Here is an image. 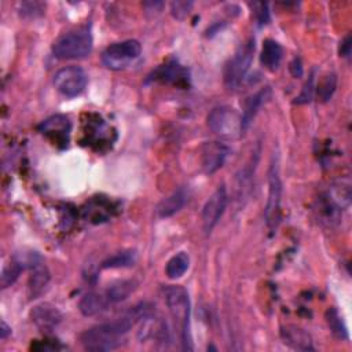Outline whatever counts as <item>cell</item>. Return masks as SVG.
Here are the masks:
<instances>
[{"label": "cell", "instance_id": "obj_16", "mask_svg": "<svg viewBox=\"0 0 352 352\" xmlns=\"http://www.w3.org/2000/svg\"><path fill=\"white\" fill-rule=\"evenodd\" d=\"M271 96V88L270 87H264L260 91H257L256 94H253L252 96H249L245 102V107L243 111L241 114L242 117V126L243 131L250 125V122L253 121V118L256 117L257 111L260 110V107L270 99Z\"/></svg>", "mask_w": 352, "mask_h": 352}, {"label": "cell", "instance_id": "obj_23", "mask_svg": "<svg viewBox=\"0 0 352 352\" xmlns=\"http://www.w3.org/2000/svg\"><path fill=\"white\" fill-rule=\"evenodd\" d=\"M138 256L135 250H122L118 252L109 258H106L102 263V268H124V267H131L136 263Z\"/></svg>", "mask_w": 352, "mask_h": 352}, {"label": "cell", "instance_id": "obj_10", "mask_svg": "<svg viewBox=\"0 0 352 352\" xmlns=\"http://www.w3.org/2000/svg\"><path fill=\"white\" fill-rule=\"evenodd\" d=\"M228 155V148L220 142H206L201 148V166L206 175L217 172Z\"/></svg>", "mask_w": 352, "mask_h": 352}, {"label": "cell", "instance_id": "obj_6", "mask_svg": "<svg viewBox=\"0 0 352 352\" xmlns=\"http://www.w3.org/2000/svg\"><path fill=\"white\" fill-rule=\"evenodd\" d=\"M142 52L138 40L117 41L106 47L102 52V63L110 70H122L133 63Z\"/></svg>", "mask_w": 352, "mask_h": 352}, {"label": "cell", "instance_id": "obj_11", "mask_svg": "<svg viewBox=\"0 0 352 352\" xmlns=\"http://www.w3.org/2000/svg\"><path fill=\"white\" fill-rule=\"evenodd\" d=\"M70 121L65 116H52L41 122L38 126L40 132L45 135L48 139L54 142V144H67L69 142V133H70Z\"/></svg>", "mask_w": 352, "mask_h": 352}, {"label": "cell", "instance_id": "obj_26", "mask_svg": "<svg viewBox=\"0 0 352 352\" xmlns=\"http://www.w3.org/2000/svg\"><path fill=\"white\" fill-rule=\"evenodd\" d=\"M21 271H23V267L18 261L11 258V263L7 267L3 268V272H1V276H0L1 287L6 289V287L14 285L15 280L18 279Z\"/></svg>", "mask_w": 352, "mask_h": 352}, {"label": "cell", "instance_id": "obj_30", "mask_svg": "<svg viewBox=\"0 0 352 352\" xmlns=\"http://www.w3.org/2000/svg\"><path fill=\"white\" fill-rule=\"evenodd\" d=\"M312 96H314V78L311 77V78L307 81V84L304 85V88H302V91H301L300 96L297 98L296 103H298V104H300V103L311 102Z\"/></svg>", "mask_w": 352, "mask_h": 352}, {"label": "cell", "instance_id": "obj_25", "mask_svg": "<svg viewBox=\"0 0 352 352\" xmlns=\"http://www.w3.org/2000/svg\"><path fill=\"white\" fill-rule=\"evenodd\" d=\"M337 85V77L334 73H327L322 77V80L318 84V96L322 102H326L331 98L333 92L336 91Z\"/></svg>", "mask_w": 352, "mask_h": 352}, {"label": "cell", "instance_id": "obj_28", "mask_svg": "<svg viewBox=\"0 0 352 352\" xmlns=\"http://www.w3.org/2000/svg\"><path fill=\"white\" fill-rule=\"evenodd\" d=\"M44 11V6L37 1H29V3H22L21 4V16L23 18H36L40 16Z\"/></svg>", "mask_w": 352, "mask_h": 352}, {"label": "cell", "instance_id": "obj_7", "mask_svg": "<svg viewBox=\"0 0 352 352\" xmlns=\"http://www.w3.org/2000/svg\"><path fill=\"white\" fill-rule=\"evenodd\" d=\"M280 201H282V182L279 176L278 161L272 160L268 170V198L265 205V224L274 232L280 221Z\"/></svg>", "mask_w": 352, "mask_h": 352}, {"label": "cell", "instance_id": "obj_32", "mask_svg": "<svg viewBox=\"0 0 352 352\" xmlns=\"http://www.w3.org/2000/svg\"><path fill=\"white\" fill-rule=\"evenodd\" d=\"M290 72L294 77H300L302 74V66H301V59L294 58L293 62L290 63Z\"/></svg>", "mask_w": 352, "mask_h": 352}, {"label": "cell", "instance_id": "obj_20", "mask_svg": "<svg viewBox=\"0 0 352 352\" xmlns=\"http://www.w3.org/2000/svg\"><path fill=\"white\" fill-rule=\"evenodd\" d=\"M136 289V282L132 279H120L107 286L104 290L107 298L110 300L111 304L120 302L126 300Z\"/></svg>", "mask_w": 352, "mask_h": 352}, {"label": "cell", "instance_id": "obj_33", "mask_svg": "<svg viewBox=\"0 0 352 352\" xmlns=\"http://www.w3.org/2000/svg\"><path fill=\"white\" fill-rule=\"evenodd\" d=\"M8 334H11V329H10V327L6 324V322L3 320V322H1V330H0V336H1V338L4 340V338H7V336H8Z\"/></svg>", "mask_w": 352, "mask_h": 352}, {"label": "cell", "instance_id": "obj_9", "mask_svg": "<svg viewBox=\"0 0 352 352\" xmlns=\"http://www.w3.org/2000/svg\"><path fill=\"white\" fill-rule=\"evenodd\" d=\"M228 202V195L226 187L221 184L219 186L213 194L208 198L202 208V227L205 234H210L212 230L216 227L219 220L221 219Z\"/></svg>", "mask_w": 352, "mask_h": 352}, {"label": "cell", "instance_id": "obj_3", "mask_svg": "<svg viewBox=\"0 0 352 352\" xmlns=\"http://www.w3.org/2000/svg\"><path fill=\"white\" fill-rule=\"evenodd\" d=\"M92 51V36L88 29H78L59 36L52 44V52L59 59H81Z\"/></svg>", "mask_w": 352, "mask_h": 352}, {"label": "cell", "instance_id": "obj_12", "mask_svg": "<svg viewBox=\"0 0 352 352\" xmlns=\"http://www.w3.org/2000/svg\"><path fill=\"white\" fill-rule=\"evenodd\" d=\"M30 319L38 330L51 331L60 323L62 314L55 305L50 302H41L33 307L30 311Z\"/></svg>", "mask_w": 352, "mask_h": 352}, {"label": "cell", "instance_id": "obj_24", "mask_svg": "<svg viewBox=\"0 0 352 352\" xmlns=\"http://www.w3.org/2000/svg\"><path fill=\"white\" fill-rule=\"evenodd\" d=\"M326 322L327 326L330 329V331L340 340H348V330L346 326L341 318V315L338 314L337 308L331 307L326 311Z\"/></svg>", "mask_w": 352, "mask_h": 352}, {"label": "cell", "instance_id": "obj_15", "mask_svg": "<svg viewBox=\"0 0 352 352\" xmlns=\"http://www.w3.org/2000/svg\"><path fill=\"white\" fill-rule=\"evenodd\" d=\"M187 199H188V192L186 191L184 187L175 190L172 194H169L168 197H165L164 199L160 201V204L157 205V209H155L157 216L161 219L173 216L186 205Z\"/></svg>", "mask_w": 352, "mask_h": 352}, {"label": "cell", "instance_id": "obj_21", "mask_svg": "<svg viewBox=\"0 0 352 352\" xmlns=\"http://www.w3.org/2000/svg\"><path fill=\"white\" fill-rule=\"evenodd\" d=\"M154 76L158 80H162V81H166V82H175V84H180L182 81L187 80L186 69H183L180 65H177L175 62L161 66L154 73Z\"/></svg>", "mask_w": 352, "mask_h": 352}, {"label": "cell", "instance_id": "obj_19", "mask_svg": "<svg viewBox=\"0 0 352 352\" xmlns=\"http://www.w3.org/2000/svg\"><path fill=\"white\" fill-rule=\"evenodd\" d=\"M283 50L280 44L272 38H265L263 41L260 62L268 70H276L280 65Z\"/></svg>", "mask_w": 352, "mask_h": 352}, {"label": "cell", "instance_id": "obj_22", "mask_svg": "<svg viewBox=\"0 0 352 352\" xmlns=\"http://www.w3.org/2000/svg\"><path fill=\"white\" fill-rule=\"evenodd\" d=\"M188 265H190L188 254L184 252L176 253L168 260L165 265V274L170 279H177L184 275V272L188 270Z\"/></svg>", "mask_w": 352, "mask_h": 352}, {"label": "cell", "instance_id": "obj_1", "mask_svg": "<svg viewBox=\"0 0 352 352\" xmlns=\"http://www.w3.org/2000/svg\"><path fill=\"white\" fill-rule=\"evenodd\" d=\"M147 312H150V309L146 307V304L136 305L118 319L87 329L80 334V342L87 351H113L121 346L132 326Z\"/></svg>", "mask_w": 352, "mask_h": 352}, {"label": "cell", "instance_id": "obj_13", "mask_svg": "<svg viewBox=\"0 0 352 352\" xmlns=\"http://www.w3.org/2000/svg\"><path fill=\"white\" fill-rule=\"evenodd\" d=\"M341 210L342 208L331 198L329 192L323 194L318 201L315 206L318 221L327 227H334L341 220Z\"/></svg>", "mask_w": 352, "mask_h": 352}, {"label": "cell", "instance_id": "obj_31", "mask_svg": "<svg viewBox=\"0 0 352 352\" xmlns=\"http://www.w3.org/2000/svg\"><path fill=\"white\" fill-rule=\"evenodd\" d=\"M340 55L344 58H348L351 55V36L346 34L340 45Z\"/></svg>", "mask_w": 352, "mask_h": 352}, {"label": "cell", "instance_id": "obj_27", "mask_svg": "<svg viewBox=\"0 0 352 352\" xmlns=\"http://www.w3.org/2000/svg\"><path fill=\"white\" fill-rule=\"evenodd\" d=\"M252 10H253V15L257 21V23L260 26L268 23L270 21V11H268V6L267 3H263V1H254L250 4Z\"/></svg>", "mask_w": 352, "mask_h": 352}, {"label": "cell", "instance_id": "obj_17", "mask_svg": "<svg viewBox=\"0 0 352 352\" xmlns=\"http://www.w3.org/2000/svg\"><path fill=\"white\" fill-rule=\"evenodd\" d=\"M110 300L107 298L106 293H96L91 292L87 293L78 304V308L84 316H95L104 312L110 307Z\"/></svg>", "mask_w": 352, "mask_h": 352}, {"label": "cell", "instance_id": "obj_8", "mask_svg": "<svg viewBox=\"0 0 352 352\" xmlns=\"http://www.w3.org/2000/svg\"><path fill=\"white\" fill-rule=\"evenodd\" d=\"M87 81L88 77L80 66H66L54 74L55 88L67 98L80 95L85 88Z\"/></svg>", "mask_w": 352, "mask_h": 352}, {"label": "cell", "instance_id": "obj_18", "mask_svg": "<svg viewBox=\"0 0 352 352\" xmlns=\"http://www.w3.org/2000/svg\"><path fill=\"white\" fill-rule=\"evenodd\" d=\"M50 278H51L50 271L43 263H40L32 268V272H30V276L28 280V294H29L30 300L37 298L45 290V287L50 282Z\"/></svg>", "mask_w": 352, "mask_h": 352}, {"label": "cell", "instance_id": "obj_14", "mask_svg": "<svg viewBox=\"0 0 352 352\" xmlns=\"http://www.w3.org/2000/svg\"><path fill=\"white\" fill-rule=\"evenodd\" d=\"M282 340L286 345L298 351H314L311 336L301 327L287 324L280 330Z\"/></svg>", "mask_w": 352, "mask_h": 352}, {"label": "cell", "instance_id": "obj_4", "mask_svg": "<svg viewBox=\"0 0 352 352\" xmlns=\"http://www.w3.org/2000/svg\"><path fill=\"white\" fill-rule=\"evenodd\" d=\"M254 55V38H248L239 45L234 56L228 60L224 69V84L228 89H236L245 80Z\"/></svg>", "mask_w": 352, "mask_h": 352}, {"label": "cell", "instance_id": "obj_29", "mask_svg": "<svg viewBox=\"0 0 352 352\" xmlns=\"http://www.w3.org/2000/svg\"><path fill=\"white\" fill-rule=\"evenodd\" d=\"M191 7H192V3H191V1H173V3L170 4L172 14H173L176 18H179V19L184 18V16L188 14V11H190Z\"/></svg>", "mask_w": 352, "mask_h": 352}, {"label": "cell", "instance_id": "obj_2", "mask_svg": "<svg viewBox=\"0 0 352 352\" xmlns=\"http://www.w3.org/2000/svg\"><path fill=\"white\" fill-rule=\"evenodd\" d=\"M164 300L169 309V314L175 322L177 329L182 348L183 349H192L191 344V327H190V318H191V302L188 293L184 287L179 285H169L164 287Z\"/></svg>", "mask_w": 352, "mask_h": 352}, {"label": "cell", "instance_id": "obj_5", "mask_svg": "<svg viewBox=\"0 0 352 352\" xmlns=\"http://www.w3.org/2000/svg\"><path fill=\"white\" fill-rule=\"evenodd\" d=\"M208 126L212 132L227 140L238 139L245 132L241 114L228 106L214 107L208 116Z\"/></svg>", "mask_w": 352, "mask_h": 352}]
</instances>
